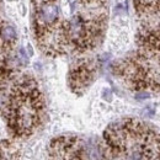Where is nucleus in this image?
Segmentation results:
<instances>
[{"mask_svg":"<svg viewBox=\"0 0 160 160\" xmlns=\"http://www.w3.org/2000/svg\"><path fill=\"white\" fill-rule=\"evenodd\" d=\"M94 74H95V69L92 65H90L86 62L80 63L79 65H77L70 70L69 74V84L72 89L75 92L85 90L94 80Z\"/></svg>","mask_w":160,"mask_h":160,"instance_id":"2","label":"nucleus"},{"mask_svg":"<svg viewBox=\"0 0 160 160\" xmlns=\"http://www.w3.org/2000/svg\"><path fill=\"white\" fill-rule=\"evenodd\" d=\"M0 40L8 47H11L16 41V30L11 25H0Z\"/></svg>","mask_w":160,"mask_h":160,"instance_id":"3","label":"nucleus"},{"mask_svg":"<svg viewBox=\"0 0 160 160\" xmlns=\"http://www.w3.org/2000/svg\"><path fill=\"white\" fill-rule=\"evenodd\" d=\"M27 48H28V52H30V56H32V53H33V51H32V48H31V46L28 44V46H27Z\"/></svg>","mask_w":160,"mask_h":160,"instance_id":"5","label":"nucleus"},{"mask_svg":"<svg viewBox=\"0 0 160 160\" xmlns=\"http://www.w3.org/2000/svg\"><path fill=\"white\" fill-rule=\"evenodd\" d=\"M18 59L22 65H26L27 63H28V57L26 56V52H25V49L23 48H20V51H19V56H18Z\"/></svg>","mask_w":160,"mask_h":160,"instance_id":"4","label":"nucleus"},{"mask_svg":"<svg viewBox=\"0 0 160 160\" xmlns=\"http://www.w3.org/2000/svg\"><path fill=\"white\" fill-rule=\"evenodd\" d=\"M43 101L36 82L26 77L14 86L4 108V116L14 136L26 137L40 124Z\"/></svg>","mask_w":160,"mask_h":160,"instance_id":"1","label":"nucleus"}]
</instances>
